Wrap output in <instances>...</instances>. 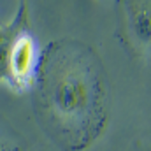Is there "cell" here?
<instances>
[{
  "label": "cell",
  "instance_id": "2",
  "mask_svg": "<svg viewBox=\"0 0 151 151\" xmlns=\"http://www.w3.org/2000/svg\"><path fill=\"white\" fill-rule=\"evenodd\" d=\"M121 32L128 49L146 58L151 55V2L150 0H119Z\"/></svg>",
  "mask_w": 151,
  "mask_h": 151
},
{
  "label": "cell",
  "instance_id": "4",
  "mask_svg": "<svg viewBox=\"0 0 151 151\" xmlns=\"http://www.w3.org/2000/svg\"><path fill=\"white\" fill-rule=\"evenodd\" d=\"M0 151H21V150H19L16 144H12V142L0 139Z\"/></svg>",
  "mask_w": 151,
  "mask_h": 151
},
{
  "label": "cell",
  "instance_id": "1",
  "mask_svg": "<svg viewBox=\"0 0 151 151\" xmlns=\"http://www.w3.org/2000/svg\"><path fill=\"white\" fill-rule=\"evenodd\" d=\"M35 111L65 151L93 146L109 121L107 88L97 56L77 42H51L37 67Z\"/></svg>",
  "mask_w": 151,
  "mask_h": 151
},
{
  "label": "cell",
  "instance_id": "3",
  "mask_svg": "<svg viewBox=\"0 0 151 151\" xmlns=\"http://www.w3.org/2000/svg\"><path fill=\"white\" fill-rule=\"evenodd\" d=\"M27 11H25V4L19 9V14L16 16V19L7 25L5 28H0V83H9V62H11V55L16 44L18 35L27 28Z\"/></svg>",
  "mask_w": 151,
  "mask_h": 151
}]
</instances>
